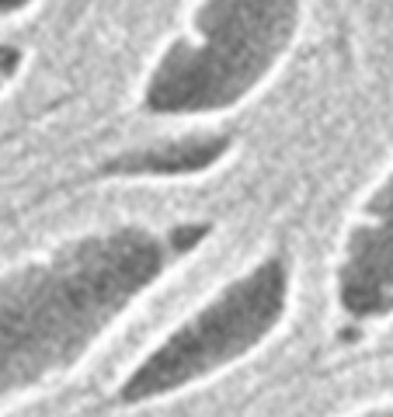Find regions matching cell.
I'll return each mask as SVG.
<instances>
[{
    "label": "cell",
    "mask_w": 393,
    "mask_h": 417,
    "mask_svg": "<svg viewBox=\"0 0 393 417\" xmlns=\"http://www.w3.org/2000/svg\"><path fill=\"white\" fill-rule=\"evenodd\" d=\"M199 237L111 226L0 275V414L77 372Z\"/></svg>",
    "instance_id": "obj_1"
},
{
    "label": "cell",
    "mask_w": 393,
    "mask_h": 417,
    "mask_svg": "<svg viewBox=\"0 0 393 417\" xmlns=\"http://www.w3.org/2000/svg\"><path fill=\"white\" fill-rule=\"evenodd\" d=\"M21 67H25V52L18 45H11V42H0V94L14 84Z\"/></svg>",
    "instance_id": "obj_6"
},
{
    "label": "cell",
    "mask_w": 393,
    "mask_h": 417,
    "mask_svg": "<svg viewBox=\"0 0 393 417\" xmlns=\"http://www.w3.org/2000/svg\"><path fill=\"white\" fill-rule=\"evenodd\" d=\"M334 292L341 313L352 320H376L393 309V178L372 195L362 219L352 226Z\"/></svg>",
    "instance_id": "obj_4"
},
{
    "label": "cell",
    "mask_w": 393,
    "mask_h": 417,
    "mask_svg": "<svg viewBox=\"0 0 393 417\" xmlns=\"http://www.w3.org/2000/svg\"><path fill=\"white\" fill-rule=\"evenodd\" d=\"M35 0H0V18H14L21 11H28Z\"/></svg>",
    "instance_id": "obj_7"
},
{
    "label": "cell",
    "mask_w": 393,
    "mask_h": 417,
    "mask_svg": "<svg viewBox=\"0 0 393 417\" xmlns=\"http://www.w3.org/2000/svg\"><path fill=\"white\" fill-rule=\"evenodd\" d=\"M306 0H199L143 87L160 119H216L244 104L289 56Z\"/></svg>",
    "instance_id": "obj_2"
},
{
    "label": "cell",
    "mask_w": 393,
    "mask_h": 417,
    "mask_svg": "<svg viewBox=\"0 0 393 417\" xmlns=\"http://www.w3.org/2000/svg\"><path fill=\"white\" fill-rule=\"evenodd\" d=\"M230 143L223 136H181L175 143L153 146L146 153L126 156V164H119V174L129 178H185L212 167L219 156H227Z\"/></svg>",
    "instance_id": "obj_5"
},
{
    "label": "cell",
    "mask_w": 393,
    "mask_h": 417,
    "mask_svg": "<svg viewBox=\"0 0 393 417\" xmlns=\"http://www.w3.org/2000/svg\"><path fill=\"white\" fill-rule=\"evenodd\" d=\"M289 306V261L278 254L254 261L251 268L192 306L129 365L115 386V400L122 407H153L216 383L282 331Z\"/></svg>",
    "instance_id": "obj_3"
}]
</instances>
